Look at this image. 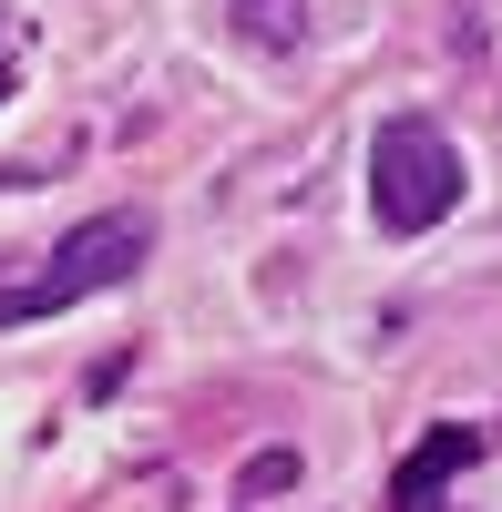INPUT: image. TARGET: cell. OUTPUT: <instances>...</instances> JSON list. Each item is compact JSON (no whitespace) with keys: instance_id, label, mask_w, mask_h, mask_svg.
I'll return each mask as SVG.
<instances>
[{"instance_id":"1","label":"cell","mask_w":502,"mask_h":512,"mask_svg":"<svg viewBox=\"0 0 502 512\" xmlns=\"http://www.w3.org/2000/svg\"><path fill=\"white\" fill-rule=\"evenodd\" d=\"M154 256V216L144 205H113V216H93V226H72L52 256H41L31 277H11L0 287V328H31V318H62V308H82V297H103V287H123Z\"/></svg>"},{"instance_id":"2","label":"cell","mask_w":502,"mask_h":512,"mask_svg":"<svg viewBox=\"0 0 502 512\" xmlns=\"http://www.w3.org/2000/svg\"><path fill=\"white\" fill-rule=\"evenodd\" d=\"M451 205H462V154L441 144V123L390 113L369 134V216H380V236H431Z\"/></svg>"},{"instance_id":"3","label":"cell","mask_w":502,"mask_h":512,"mask_svg":"<svg viewBox=\"0 0 502 512\" xmlns=\"http://www.w3.org/2000/svg\"><path fill=\"white\" fill-rule=\"evenodd\" d=\"M482 461V431H462V420H441V431L421 441L390 472V512H441V492H451V472H472Z\"/></svg>"},{"instance_id":"4","label":"cell","mask_w":502,"mask_h":512,"mask_svg":"<svg viewBox=\"0 0 502 512\" xmlns=\"http://www.w3.org/2000/svg\"><path fill=\"white\" fill-rule=\"evenodd\" d=\"M226 11H236V31L257 52H298L308 41V0H226Z\"/></svg>"},{"instance_id":"5","label":"cell","mask_w":502,"mask_h":512,"mask_svg":"<svg viewBox=\"0 0 502 512\" xmlns=\"http://www.w3.org/2000/svg\"><path fill=\"white\" fill-rule=\"evenodd\" d=\"M277 492H298V451H257L236 472V502H277Z\"/></svg>"}]
</instances>
